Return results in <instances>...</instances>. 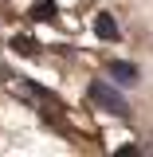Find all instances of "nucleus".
<instances>
[{
	"instance_id": "nucleus-3",
	"label": "nucleus",
	"mask_w": 153,
	"mask_h": 157,
	"mask_svg": "<svg viewBox=\"0 0 153 157\" xmlns=\"http://www.w3.org/2000/svg\"><path fill=\"white\" fill-rule=\"evenodd\" d=\"M110 78H114V82H134V78H137V67H134V63L114 59V63H110Z\"/></svg>"
},
{
	"instance_id": "nucleus-2",
	"label": "nucleus",
	"mask_w": 153,
	"mask_h": 157,
	"mask_svg": "<svg viewBox=\"0 0 153 157\" xmlns=\"http://www.w3.org/2000/svg\"><path fill=\"white\" fill-rule=\"evenodd\" d=\"M94 32H98V39H118V20L110 12H98L94 16Z\"/></svg>"
},
{
	"instance_id": "nucleus-1",
	"label": "nucleus",
	"mask_w": 153,
	"mask_h": 157,
	"mask_svg": "<svg viewBox=\"0 0 153 157\" xmlns=\"http://www.w3.org/2000/svg\"><path fill=\"white\" fill-rule=\"evenodd\" d=\"M86 94H90V102H94V106H102V110H110V114H118V118H130V106H126V98L118 94L110 82L94 78V82L86 86Z\"/></svg>"
}]
</instances>
